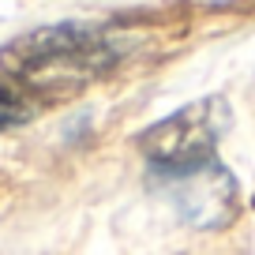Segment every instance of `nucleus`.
I'll list each match as a JSON object with an SVG mask.
<instances>
[{
    "mask_svg": "<svg viewBox=\"0 0 255 255\" xmlns=\"http://www.w3.org/2000/svg\"><path fill=\"white\" fill-rule=\"evenodd\" d=\"M120 60L117 34L105 26L60 23L19 34L0 49V68L26 94H72Z\"/></svg>",
    "mask_w": 255,
    "mask_h": 255,
    "instance_id": "1",
    "label": "nucleus"
},
{
    "mask_svg": "<svg viewBox=\"0 0 255 255\" xmlns=\"http://www.w3.org/2000/svg\"><path fill=\"white\" fill-rule=\"evenodd\" d=\"M229 105L222 98H203V102L184 105L180 113L158 120L139 135V150L158 173L176 176L188 169H199L214 161V150L222 135L229 131Z\"/></svg>",
    "mask_w": 255,
    "mask_h": 255,
    "instance_id": "2",
    "label": "nucleus"
},
{
    "mask_svg": "<svg viewBox=\"0 0 255 255\" xmlns=\"http://www.w3.org/2000/svg\"><path fill=\"white\" fill-rule=\"evenodd\" d=\"M169 191L176 214L195 229H222L237 214V184L218 161L169 176Z\"/></svg>",
    "mask_w": 255,
    "mask_h": 255,
    "instance_id": "3",
    "label": "nucleus"
},
{
    "mask_svg": "<svg viewBox=\"0 0 255 255\" xmlns=\"http://www.w3.org/2000/svg\"><path fill=\"white\" fill-rule=\"evenodd\" d=\"M34 117V98L26 94L19 83L0 79V131L4 128H19Z\"/></svg>",
    "mask_w": 255,
    "mask_h": 255,
    "instance_id": "4",
    "label": "nucleus"
}]
</instances>
